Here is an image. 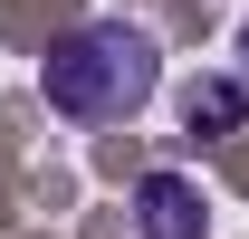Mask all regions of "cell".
Masks as SVG:
<instances>
[{
	"label": "cell",
	"mask_w": 249,
	"mask_h": 239,
	"mask_svg": "<svg viewBox=\"0 0 249 239\" xmlns=\"http://www.w3.org/2000/svg\"><path fill=\"white\" fill-rule=\"evenodd\" d=\"M240 77H249V29H240Z\"/></svg>",
	"instance_id": "cell-4"
},
{
	"label": "cell",
	"mask_w": 249,
	"mask_h": 239,
	"mask_svg": "<svg viewBox=\"0 0 249 239\" xmlns=\"http://www.w3.org/2000/svg\"><path fill=\"white\" fill-rule=\"evenodd\" d=\"M249 115V77H192L182 86V124L201 134V144H230Z\"/></svg>",
	"instance_id": "cell-3"
},
{
	"label": "cell",
	"mask_w": 249,
	"mask_h": 239,
	"mask_svg": "<svg viewBox=\"0 0 249 239\" xmlns=\"http://www.w3.org/2000/svg\"><path fill=\"white\" fill-rule=\"evenodd\" d=\"M38 96H48V115H67L77 134L134 124L163 96V38L144 29V19H77V29L38 58Z\"/></svg>",
	"instance_id": "cell-1"
},
{
	"label": "cell",
	"mask_w": 249,
	"mask_h": 239,
	"mask_svg": "<svg viewBox=\"0 0 249 239\" xmlns=\"http://www.w3.org/2000/svg\"><path fill=\"white\" fill-rule=\"evenodd\" d=\"M124 210H134V239H211V191H201L192 172H173V163L134 172Z\"/></svg>",
	"instance_id": "cell-2"
}]
</instances>
